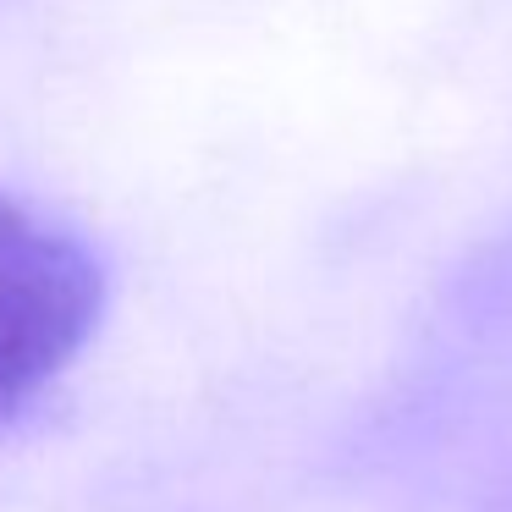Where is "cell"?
<instances>
[{
    "instance_id": "1",
    "label": "cell",
    "mask_w": 512,
    "mask_h": 512,
    "mask_svg": "<svg viewBox=\"0 0 512 512\" xmlns=\"http://www.w3.org/2000/svg\"><path fill=\"white\" fill-rule=\"evenodd\" d=\"M105 270L67 226L0 193V430L83 353Z\"/></svg>"
}]
</instances>
